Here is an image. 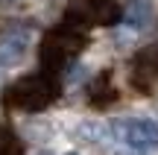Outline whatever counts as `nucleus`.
Listing matches in <instances>:
<instances>
[{
  "mask_svg": "<svg viewBox=\"0 0 158 155\" xmlns=\"http://www.w3.org/2000/svg\"><path fill=\"white\" fill-rule=\"evenodd\" d=\"M85 44H88V35L73 23H64L62 29H53L41 41V50H38L41 67L47 73H62L64 67H70L76 62V56L85 50Z\"/></svg>",
  "mask_w": 158,
  "mask_h": 155,
  "instance_id": "f257e3e1",
  "label": "nucleus"
},
{
  "mask_svg": "<svg viewBox=\"0 0 158 155\" xmlns=\"http://www.w3.org/2000/svg\"><path fill=\"white\" fill-rule=\"evenodd\" d=\"M59 97V82L56 73H32L18 79L15 85L6 91V105L9 108H21V111H44L53 100Z\"/></svg>",
  "mask_w": 158,
  "mask_h": 155,
  "instance_id": "f03ea898",
  "label": "nucleus"
},
{
  "mask_svg": "<svg viewBox=\"0 0 158 155\" xmlns=\"http://www.w3.org/2000/svg\"><path fill=\"white\" fill-rule=\"evenodd\" d=\"M111 135L135 152H158V126L147 117H120L111 123Z\"/></svg>",
  "mask_w": 158,
  "mask_h": 155,
  "instance_id": "7ed1b4c3",
  "label": "nucleus"
},
{
  "mask_svg": "<svg viewBox=\"0 0 158 155\" xmlns=\"http://www.w3.org/2000/svg\"><path fill=\"white\" fill-rule=\"evenodd\" d=\"M123 18L117 0H79L68 9V23L73 27H111Z\"/></svg>",
  "mask_w": 158,
  "mask_h": 155,
  "instance_id": "20e7f679",
  "label": "nucleus"
},
{
  "mask_svg": "<svg viewBox=\"0 0 158 155\" xmlns=\"http://www.w3.org/2000/svg\"><path fill=\"white\" fill-rule=\"evenodd\" d=\"M29 41H32V35H29L27 27H18V23L6 27L3 32H0V64H3V67L21 64L23 56L29 53Z\"/></svg>",
  "mask_w": 158,
  "mask_h": 155,
  "instance_id": "39448f33",
  "label": "nucleus"
},
{
  "mask_svg": "<svg viewBox=\"0 0 158 155\" xmlns=\"http://www.w3.org/2000/svg\"><path fill=\"white\" fill-rule=\"evenodd\" d=\"M152 15H155V9H152V3L149 0H132L129 3V9L123 12V18H120V23H123L126 29H143V27H149L152 23Z\"/></svg>",
  "mask_w": 158,
  "mask_h": 155,
  "instance_id": "423d86ee",
  "label": "nucleus"
},
{
  "mask_svg": "<svg viewBox=\"0 0 158 155\" xmlns=\"http://www.w3.org/2000/svg\"><path fill=\"white\" fill-rule=\"evenodd\" d=\"M88 103L94 108H106V105L117 103V88L111 85V76L108 73H100L88 88Z\"/></svg>",
  "mask_w": 158,
  "mask_h": 155,
  "instance_id": "0eeeda50",
  "label": "nucleus"
},
{
  "mask_svg": "<svg viewBox=\"0 0 158 155\" xmlns=\"http://www.w3.org/2000/svg\"><path fill=\"white\" fill-rule=\"evenodd\" d=\"M0 155H23V146L12 129L0 126Z\"/></svg>",
  "mask_w": 158,
  "mask_h": 155,
  "instance_id": "6e6552de",
  "label": "nucleus"
},
{
  "mask_svg": "<svg viewBox=\"0 0 158 155\" xmlns=\"http://www.w3.org/2000/svg\"><path fill=\"white\" fill-rule=\"evenodd\" d=\"M117 155H143V152H135V149H129V146H126V149H117Z\"/></svg>",
  "mask_w": 158,
  "mask_h": 155,
  "instance_id": "1a4fd4ad",
  "label": "nucleus"
},
{
  "mask_svg": "<svg viewBox=\"0 0 158 155\" xmlns=\"http://www.w3.org/2000/svg\"><path fill=\"white\" fill-rule=\"evenodd\" d=\"M0 82H3V64H0Z\"/></svg>",
  "mask_w": 158,
  "mask_h": 155,
  "instance_id": "9d476101",
  "label": "nucleus"
},
{
  "mask_svg": "<svg viewBox=\"0 0 158 155\" xmlns=\"http://www.w3.org/2000/svg\"><path fill=\"white\" fill-rule=\"evenodd\" d=\"M68 155H76V152H68Z\"/></svg>",
  "mask_w": 158,
  "mask_h": 155,
  "instance_id": "9b49d317",
  "label": "nucleus"
}]
</instances>
